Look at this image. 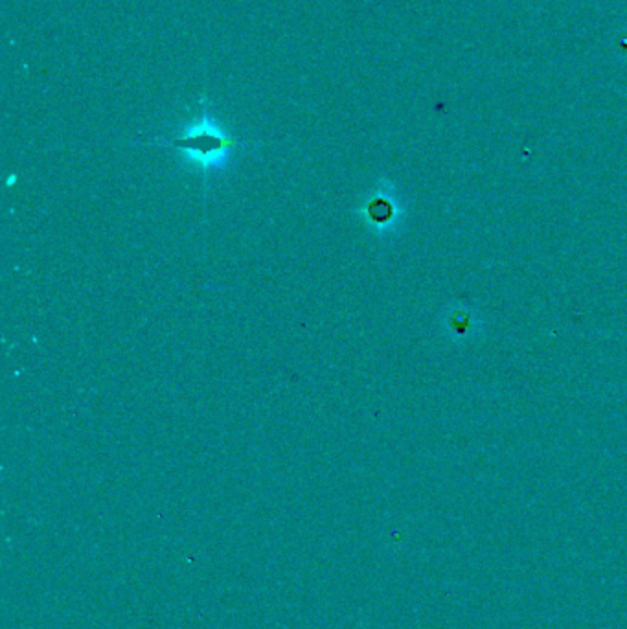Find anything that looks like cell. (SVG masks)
Listing matches in <instances>:
<instances>
[{
  "label": "cell",
  "instance_id": "1",
  "mask_svg": "<svg viewBox=\"0 0 627 629\" xmlns=\"http://www.w3.org/2000/svg\"><path fill=\"white\" fill-rule=\"evenodd\" d=\"M155 142L183 153L184 161L201 171L205 177L210 171L223 168L232 149L251 146L248 142H239L230 137L207 115V110H202L201 116L193 124L186 125L179 137L171 140H155Z\"/></svg>",
  "mask_w": 627,
  "mask_h": 629
},
{
  "label": "cell",
  "instance_id": "2",
  "mask_svg": "<svg viewBox=\"0 0 627 629\" xmlns=\"http://www.w3.org/2000/svg\"><path fill=\"white\" fill-rule=\"evenodd\" d=\"M357 214L372 232L379 236L392 232L401 217V208H399L398 197L394 195V186L381 183L379 188L374 190V193H370L367 201L357 208Z\"/></svg>",
  "mask_w": 627,
  "mask_h": 629
}]
</instances>
